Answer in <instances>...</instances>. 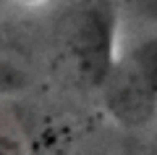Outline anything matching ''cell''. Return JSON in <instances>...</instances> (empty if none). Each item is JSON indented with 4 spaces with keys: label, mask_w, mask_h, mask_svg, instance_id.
Wrapping results in <instances>:
<instances>
[{
    "label": "cell",
    "mask_w": 157,
    "mask_h": 155,
    "mask_svg": "<svg viewBox=\"0 0 157 155\" xmlns=\"http://www.w3.org/2000/svg\"><path fill=\"white\" fill-rule=\"evenodd\" d=\"M24 3H34V0H24Z\"/></svg>",
    "instance_id": "cell-5"
},
{
    "label": "cell",
    "mask_w": 157,
    "mask_h": 155,
    "mask_svg": "<svg viewBox=\"0 0 157 155\" xmlns=\"http://www.w3.org/2000/svg\"><path fill=\"white\" fill-rule=\"evenodd\" d=\"M0 155H34L18 129L0 124Z\"/></svg>",
    "instance_id": "cell-3"
},
{
    "label": "cell",
    "mask_w": 157,
    "mask_h": 155,
    "mask_svg": "<svg viewBox=\"0 0 157 155\" xmlns=\"http://www.w3.org/2000/svg\"><path fill=\"white\" fill-rule=\"evenodd\" d=\"M139 6H141V11L155 13V16H157V0H139Z\"/></svg>",
    "instance_id": "cell-4"
},
{
    "label": "cell",
    "mask_w": 157,
    "mask_h": 155,
    "mask_svg": "<svg viewBox=\"0 0 157 155\" xmlns=\"http://www.w3.org/2000/svg\"><path fill=\"white\" fill-rule=\"evenodd\" d=\"M107 103L123 124L139 126L157 111V39L141 42L115 68Z\"/></svg>",
    "instance_id": "cell-1"
},
{
    "label": "cell",
    "mask_w": 157,
    "mask_h": 155,
    "mask_svg": "<svg viewBox=\"0 0 157 155\" xmlns=\"http://www.w3.org/2000/svg\"><path fill=\"white\" fill-rule=\"evenodd\" d=\"M110 42H113V13L107 11V6L89 8L78 18L76 34H73V50H76L78 66L94 82L107 74Z\"/></svg>",
    "instance_id": "cell-2"
}]
</instances>
